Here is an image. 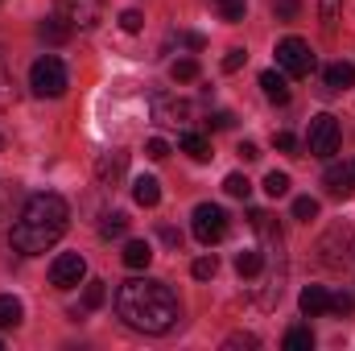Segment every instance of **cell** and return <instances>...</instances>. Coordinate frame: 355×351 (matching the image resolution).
<instances>
[{
  "instance_id": "3",
  "label": "cell",
  "mask_w": 355,
  "mask_h": 351,
  "mask_svg": "<svg viewBox=\"0 0 355 351\" xmlns=\"http://www.w3.org/2000/svg\"><path fill=\"white\" fill-rule=\"evenodd\" d=\"M29 87L37 99H58L67 91V67L54 58V54H42L33 67H29Z\"/></svg>"
},
{
  "instance_id": "16",
  "label": "cell",
  "mask_w": 355,
  "mask_h": 351,
  "mask_svg": "<svg viewBox=\"0 0 355 351\" xmlns=\"http://www.w3.org/2000/svg\"><path fill=\"white\" fill-rule=\"evenodd\" d=\"M322 83H327V91L355 87V67H352V62H331V67H327V75H322Z\"/></svg>"
},
{
  "instance_id": "26",
  "label": "cell",
  "mask_w": 355,
  "mask_h": 351,
  "mask_svg": "<svg viewBox=\"0 0 355 351\" xmlns=\"http://www.w3.org/2000/svg\"><path fill=\"white\" fill-rule=\"evenodd\" d=\"M339 8H343V0H318V17H322L327 33H335V25H339Z\"/></svg>"
},
{
  "instance_id": "25",
  "label": "cell",
  "mask_w": 355,
  "mask_h": 351,
  "mask_svg": "<svg viewBox=\"0 0 355 351\" xmlns=\"http://www.w3.org/2000/svg\"><path fill=\"white\" fill-rule=\"evenodd\" d=\"M211 4L223 21H244V12H248V0H211Z\"/></svg>"
},
{
  "instance_id": "14",
  "label": "cell",
  "mask_w": 355,
  "mask_h": 351,
  "mask_svg": "<svg viewBox=\"0 0 355 351\" xmlns=\"http://www.w3.org/2000/svg\"><path fill=\"white\" fill-rule=\"evenodd\" d=\"M37 33H42V37L50 42V46H62V42H71L75 25H71V21H67L62 12H54V17H46V21H42V29H37Z\"/></svg>"
},
{
  "instance_id": "44",
  "label": "cell",
  "mask_w": 355,
  "mask_h": 351,
  "mask_svg": "<svg viewBox=\"0 0 355 351\" xmlns=\"http://www.w3.org/2000/svg\"><path fill=\"white\" fill-rule=\"evenodd\" d=\"M0 145H4V137H0Z\"/></svg>"
},
{
  "instance_id": "28",
  "label": "cell",
  "mask_w": 355,
  "mask_h": 351,
  "mask_svg": "<svg viewBox=\"0 0 355 351\" xmlns=\"http://www.w3.org/2000/svg\"><path fill=\"white\" fill-rule=\"evenodd\" d=\"M223 190H227L232 198H248V194H252V182H248L244 174H227L223 178Z\"/></svg>"
},
{
  "instance_id": "41",
  "label": "cell",
  "mask_w": 355,
  "mask_h": 351,
  "mask_svg": "<svg viewBox=\"0 0 355 351\" xmlns=\"http://www.w3.org/2000/svg\"><path fill=\"white\" fill-rule=\"evenodd\" d=\"M232 124V112H215L211 120H207V128H227Z\"/></svg>"
},
{
  "instance_id": "33",
  "label": "cell",
  "mask_w": 355,
  "mask_h": 351,
  "mask_svg": "<svg viewBox=\"0 0 355 351\" xmlns=\"http://www.w3.org/2000/svg\"><path fill=\"white\" fill-rule=\"evenodd\" d=\"M145 157H153V162H166V157H170V141H162V137H149V141H145Z\"/></svg>"
},
{
  "instance_id": "8",
  "label": "cell",
  "mask_w": 355,
  "mask_h": 351,
  "mask_svg": "<svg viewBox=\"0 0 355 351\" xmlns=\"http://www.w3.org/2000/svg\"><path fill=\"white\" fill-rule=\"evenodd\" d=\"M318 252H322V264L339 268V264L347 261V252H355V232H352V228H331V232L322 236Z\"/></svg>"
},
{
  "instance_id": "37",
  "label": "cell",
  "mask_w": 355,
  "mask_h": 351,
  "mask_svg": "<svg viewBox=\"0 0 355 351\" xmlns=\"http://www.w3.org/2000/svg\"><path fill=\"white\" fill-rule=\"evenodd\" d=\"M244 62H248V50H240V46H236V50H227V58H223V71H227V75H236Z\"/></svg>"
},
{
  "instance_id": "1",
  "label": "cell",
  "mask_w": 355,
  "mask_h": 351,
  "mask_svg": "<svg viewBox=\"0 0 355 351\" xmlns=\"http://www.w3.org/2000/svg\"><path fill=\"white\" fill-rule=\"evenodd\" d=\"M116 314L132 327V331H145V335H170L182 318L178 310V298L166 281H153V277H132L116 289Z\"/></svg>"
},
{
  "instance_id": "23",
  "label": "cell",
  "mask_w": 355,
  "mask_h": 351,
  "mask_svg": "<svg viewBox=\"0 0 355 351\" xmlns=\"http://www.w3.org/2000/svg\"><path fill=\"white\" fill-rule=\"evenodd\" d=\"M236 268H240V277H257V273L265 268V252H261V248L240 252V257H236Z\"/></svg>"
},
{
  "instance_id": "36",
  "label": "cell",
  "mask_w": 355,
  "mask_h": 351,
  "mask_svg": "<svg viewBox=\"0 0 355 351\" xmlns=\"http://www.w3.org/2000/svg\"><path fill=\"white\" fill-rule=\"evenodd\" d=\"M8 108H12V75L0 62V112H8Z\"/></svg>"
},
{
  "instance_id": "6",
  "label": "cell",
  "mask_w": 355,
  "mask_h": 351,
  "mask_svg": "<svg viewBox=\"0 0 355 351\" xmlns=\"http://www.w3.org/2000/svg\"><path fill=\"white\" fill-rule=\"evenodd\" d=\"M306 149H310V157H331V153H339V120H335L331 112H318V116L310 120Z\"/></svg>"
},
{
  "instance_id": "31",
  "label": "cell",
  "mask_w": 355,
  "mask_h": 351,
  "mask_svg": "<svg viewBox=\"0 0 355 351\" xmlns=\"http://www.w3.org/2000/svg\"><path fill=\"white\" fill-rule=\"evenodd\" d=\"M103 298H107V285H103V281H91L87 293H83V310H99Z\"/></svg>"
},
{
  "instance_id": "4",
  "label": "cell",
  "mask_w": 355,
  "mask_h": 351,
  "mask_svg": "<svg viewBox=\"0 0 355 351\" xmlns=\"http://www.w3.org/2000/svg\"><path fill=\"white\" fill-rule=\"evenodd\" d=\"M277 67H281L289 79H306V75L314 71V50H310V42H302V37H281V42H277Z\"/></svg>"
},
{
  "instance_id": "11",
  "label": "cell",
  "mask_w": 355,
  "mask_h": 351,
  "mask_svg": "<svg viewBox=\"0 0 355 351\" xmlns=\"http://www.w3.org/2000/svg\"><path fill=\"white\" fill-rule=\"evenodd\" d=\"M153 120L157 124H170V128H182L190 120V103L182 95H157L153 99Z\"/></svg>"
},
{
  "instance_id": "32",
  "label": "cell",
  "mask_w": 355,
  "mask_h": 351,
  "mask_svg": "<svg viewBox=\"0 0 355 351\" xmlns=\"http://www.w3.org/2000/svg\"><path fill=\"white\" fill-rule=\"evenodd\" d=\"M141 25H145L141 8H124V12H120V29H124V33H141Z\"/></svg>"
},
{
  "instance_id": "22",
  "label": "cell",
  "mask_w": 355,
  "mask_h": 351,
  "mask_svg": "<svg viewBox=\"0 0 355 351\" xmlns=\"http://www.w3.org/2000/svg\"><path fill=\"white\" fill-rule=\"evenodd\" d=\"M21 314H25V306H21L12 293H0V327H17Z\"/></svg>"
},
{
  "instance_id": "20",
  "label": "cell",
  "mask_w": 355,
  "mask_h": 351,
  "mask_svg": "<svg viewBox=\"0 0 355 351\" xmlns=\"http://www.w3.org/2000/svg\"><path fill=\"white\" fill-rule=\"evenodd\" d=\"M194 162H211V145H207V137H198V132H182V141H178Z\"/></svg>"
},
{
  "instance_id": "35",
  "label": "cell",
  "mask_w": 355,
  "mask_h": 351,
  "mask_svg": "<svg viewBox=\"0 0 355 351\" xmlns=\"http://www.w3.org/2000/svg\"><path fill=\"white\" fill-rule=\"evenodd\" d=\"M272 12H277V21H293L302 12V0H272Z\"/></svg>"
},
{
  "instance_id": "43",
  "label": "cell",
  "mask_w": 355,
  "mask_h": 351,
  "mask_svg": "<svg viewBox=\"0 0 355 351\" xmlns=\"http://www.w3.org/2000/svg\"><path fill=\"white\" fill-rule=\"evenodd\" d=\"M162 240H166V244H174V248L182 244V236H178L174 228H162Z\"/></svg>"
},
{
  "instance_id": "5",
  "label": "cell",
  "mask_w": 355,
  "mask_h": 351,
  "mask_svg": "<svg viewBox=\"0 0 355 351\" xmlns=\"http://www.w3.org/2000/svg\"><path fill=\"white\" fill-rule=\"evenodd\" d=\"M190 232H194V240L198 244H219L223 236H227V211L223 207H215V203H198L194 207V219H190Z\"/></svg>"
},
{
  "instance_id": "17",
  "label": "cell",
  "mask_w": 355,
  "mask_h": 351,
  "mask_svg": "<svg viewBox=\"0 0 355 351\" xmlns=\"http://www.w3.org/2000/svg\"><path fill=\"white\" fill-rule=\"evenodd\" d=\"M120 257H124V264H128V268H149V261H153V248H149V240H128Z\"/></svg>"
},
{
  "instance_id": "19",
  "label": "cell",
  "mask_w": 355,
  "mask_h": 351,
  "mask_svg": "<svg viewBox=\"0 0 355 351\" xmlns=\"http://www.w3.org/2000/svg\"><path fill=\"white\" fill-rule=\"evenodd\" d=\"M281 348L285 351H310L314 348V331L310 327H289L285 339H281Z\"/></svg>"
},
{
  "instance_id": "39",
  "label": "cell",
  "mask_w": 355,
  "mask_h": 351,
  "mask_svg": "<svg viewBox=\"0 0 355 351\" xmlns=\"http://www.w3.org/2000/svg\"><path fill=\"white\" fill-rule=\"evenodd\" d=\"M272 149L293 153V149H297V137H293V132H272Z\"/></svg>"
},
{
  "instance_id": "42",
  "label": "cell",
  "mask_w": 355,
  "mask_h": 351,
  "mask_svg": "<svg viewBox=\"0 0 355 351\" xmlns=\"http://www.w3.org/2000/svg\"><path fill=\"white\" fill-rule=\"evenodd\" d=\"M182 42H186L190 50H202V46H207V37H202V33H182Z\"/></svg>"
},
{
  "instance_id": "18",
  "label": "cell",
  "mask_w": 355,
  "mask_h": 351,
  "mask_svg": "<svg viewBox=\"0 0 355 351\" xmlns=\"http://www.w3.org/2000/svg\"><path fill=\"white\" fill-rule=\"evenodd\" d=\"M261 87L272 103H289V83H285V75H277V71H265L261 75Z\"/></svg>"
},
{
  "instance_id": "24",
  "label": "cell",
  "mask_w": 355,
  "mask_h": 351,
  "mask_svg": "<svg viewBox=\"0 0 355 351\" xmlns=\"http://www.w3.org/2000/svg\"><path fill=\"white\" fill-rule=\"evenodd\" d=\"M170 79H174V83H194V79H198V62H194V58L170 62Z\"/></svg>"
},
{
  "instance_id": "38",
  "label": "cell",
  "mask_w": 355,
  "mask_h": 351,
  "mask_svg": "<svg viewBox=\"0 0 355 351\" xmlns=\"http://www.w3.org/2000/svg\"><path fill=\"white\" fill-rule=\"evenodd\" d=\"M352 310H355L352 293H331V314H352Z\"/></svg>"
},
{
  "instance_id": "13",
  "label": "cell",
  "mask_w": 355,
  "mask_h": 351,
  "mask_svg": "<svg viewBox=\"0 0 355 351\" xmlns=\"http://www.w3.org/2000/svg\"><path fill=\"white\" fill-rule=\"evenodd\" d=\"M297 306H302V314H306V318L331 314V293H327L322 285H306V289H302V298H297Z\"/></svg>"
},
{
  "instance_id": "12",
  "label": "cell",
  "mask_w": 355,
  "mask_h": 351,
  "mask_svg": "<svg viewBox=\"0 0 355 351\" xmlns=\"http://www.w3.org/2000/svg\"><path fill=\"white\" fill-rule=\"evenodd\" d=\"M128 170V153L124 149H112V153H103L99 162H95V178H99V186H116L120 178Z\"/></svg>"
},
{
  "instance_id": "27",
  "label": "cell",
  "mask_w": 355,
  "mask_h": 351,
  "mask_svg": "<svg viewBox=\"0 0 355 351\" xmlns=\"http://www.w3.org/2000/svg\"><path fill=\"white\" fill-rule=\"evenodd\" d=\"M293 219H302V223H310V219H318V198H310V194H302V198H293Z\"/></svg>"
},
{
  "instance_id": "15",
  "label": "cell",
  "mask_w": 355,
  "mask_h": 351,
  "mask_svg": "<svg viewBox=\"0 0 355 351\" xmlns=\"http://www.w3.org/2000/svg\"><path fill=\"white\" fill-rule=\"evenodd\" d=\"M132 198H137L141 207H157V203H162V182L153 174H141L132 182Z\"/></svg>"
},
{
  "instance_id": "34",
  "label": "cell",
  "mask_w": 355,
  "mask_h": 351,
  "mask_svg": "<svg viewBox=\"0 0 355 351\" xmlns=\"http://www.w3.org/2000/svg\"><path fill=\"white\" fill-rule=\"evenodd\" d=\"M190 273H194L198 281H207V277H215V273H219V261H215V257H198V261L190 264Z\"/></svg>"
},
{
  "instance_id": "2",
  "label": "cell",
  "mask_w": 355,
  "mask_h": 351,
  "mask_svg": "<svg viewBox=\"0 0 355 351\" xmlns=\"http://www.w3.org/2000/svg\"><path fill=\"white\" fill-rule=\"evenodd\" d=\"M67 223H71L67 198L54 194V190H42V194H33V198L25 203L21 219H17L12 232H8V244H12V252H21V257H42L46 248H54V244L62 240Z\"/></svg>"
},
{
  "instance_id": "21",
  "label": "cell",
  "mask_w": 355,
  "mask_h": 351,
  "mask_svg": "<svg viewBox=\"0 0 355 351\" xmlns=\"http://www.w3.org/2000/svg\"><path fill=\"white\" fill-rule=\"evenodd\" d=\"M124 232H128V215H124V211L103 215V223H99V236H103V240H120Z\"/></svg>"
},
{
  "instance_id": "9",
  "label": "cell",
  "mask_w": 355,
  "mask_h": 351,
  "mask_svg": "<svg viewBox=\"0 0 355 351\" xmlns=\"http://www.w3.org/2000/svg\"><path fill=\"white\" fill-rule=\"evenodd\" d=\"M322 186H327L335 198H347V194H355V157L331 162V166H327V174H322Z\"/></svg>"
},
{
  "instance_id": "40",
  "label": "cell",
  "mask_w": 355,
  "mask_h": 351,
  "mask_svg": "<svg viewBox=\"0 0 355 351\" xmlns=\"http://www.w3.org/2000/svg\"><path fill=\"white\" fill-rule=\"evenodd\" d=\"M236 153H240L244 162H257V157H261V149H257L252 141H240V149H236Z\"/></svg>"
},
{
  "instance_id": "10",
  "label": "cell",
  "mask_w": 355,
  "mask_h": 351,
  "mask_svg": "<svg viewBox=\"0 0 355 351\" xmlns=\"http://www.w3.org/2000/svg\"><path fill=\"white\" fill-rule=\"evenodd\" d=\"M58 12L75 25V29H91L103 17V0H58Z\"/></svg>"
},
{
  "instance_id": "7",
  "label": "cell",
  "mask_w": 355,
  "mask_h": 351,
  "mask_svg": "<svg viewBox=\"0 0 355 351\" xmlns=\"http://www.w3.org/2000/svg\"><path fill=\"white\" fill-rule=\"evenodd\" d=\"M83 277H87V261L79 252H62V257H54V264H50V285L54 289H75Z\"/></svg>"
},
{
  "instance_id": "30",
  "label": "cell",
  "mask_w": 355,
  "mask_h": 351,
  "mask_svg": "<svg viewBox=\"0 0 355 351\" xmlns=\"http://www.w3.org/2000/svg\"><path fill=\"white\" fill-rule=\"evenodd\" d=\"M223 348H227V351H240V348L257 351V348H261V339H257V335H248V331H236V335H227V339H223Z\"/></svg>"
},
{
  "instance_id": "29",
  "label": "cell",
  "mask_w": 355,
  "mask_h": 351,
  "mask_svg": "<svg viewBox=\"0 0 355 351\" xmlns=\"http://www.w3.org/2000/svg\"><path fill=\"white\" fill-rule=\"evenodd\" d=\"M265 194H268V198H281V194H289V174L272 170V174L265 178Z\"/></svg>"
}]
</instances>
